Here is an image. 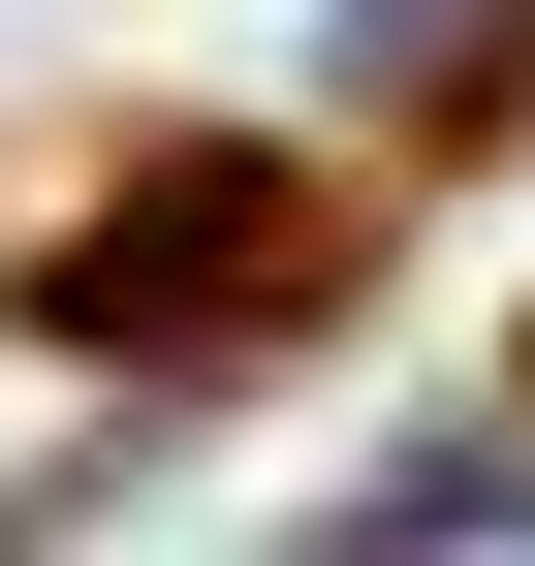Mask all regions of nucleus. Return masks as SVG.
<instances>
[{"label":"nucleus","mask_w":535,"mask_h":566,"mask_svg":"<svg viewBox=\"0 0 535 566\" xmlns=\"http://www.w3.org/2000/svg\"><path fill=\"white\" fill-rule=\"evenodd\" d=\"M347 283H378L347 158H284V126H126V158L0 252V315H32L63 378H221V346H315Z\"/></svg>","instance_id":"nucleus-1"},{"label":"nucleus","mask_w":535,"mask_h":566,"mask_svg":"<svg viewBox=\"0 0 535 566\" xmlns=\"http://www.w3.org/2000/svg\"><path fill=\"white\" fill-rule=\"evenodd\" d=\"M535 126V0H441V63H410V158H504Z\"/></svg>","instance_id":"nucleus-2"},{"label":"nucleus","mask_w":535,"mask_h":566,"mask_svg":"<svg viewBox=\"0 0 535 566\" xmlns=\"http://www.w3.org/2000/svg\"><path fill=\"white\" fill-rule=\"evenodd\" d=\"M504 378H535V346H504Z\"/></svg>","instance_id":"nucleus-3"}]
</instances>
